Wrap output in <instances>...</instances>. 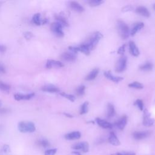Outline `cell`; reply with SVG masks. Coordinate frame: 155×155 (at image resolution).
<instances>
[{"label":"cell","instance_id":"6da1fadb","mask_svg":"<svg viewBox=\"0 0 155 155\" xmlns=\"http://www.w3.org/2000/svg\"><path fill=\"white\" fill-rule=\"evenodd\" d=\"M103 35L101 33L96 31L93 33L85 42L82 43L90 51L93 50L97 45L98 42L102 39Z\"/></svg>","mask_w":155,"mask_h":155},{"label":"cell","instance_id":"7a4b0ae2","mask_svg":"<svg viewBox=\"0 0 155 155\" xmlns=\"http://www.w3.org/2000/svg\"><path fill=\"white\" fill-rule=\"evenodd\" d=\"M18 130L21 133H33L36 130L34 123L30 121H21L18 123Z\"/></svg>","mask_w":155,"mask_h":155},{"label":"cell","instance_id":"3957f363","mask_svg":"<svg viewBox=\"0 0 155 155\" xmlns=\"http://www.w3.org/2000/svg\"><path fill=\"white\" fill-rule=\"evenodd\" d=\"M117 28L121 38L125 39L128 38L130 34L129 27L124 21L118 20L117 21Z\"/></svg>","mask_w":155,"mask_h":155},{"label":"cell","instance_id":"277c9868","mask_svg":"<svg viewBox=\"0 0 155 155\" xmlns=\"http://www.w3.org/2000/svg\"><path fill=\"white\" fill-rule=\"evenodd\" d=\"M127 59L126 56H121L116 62L115 65V71L118 73L124 71L127 68Z\"/></svg>","mask_w":155,"mask_h":155},{"label":"cell","instance_id":"5b68a950","mask_svg":"<svg viewBox=\"0 0 155 155\" xmlns=\"http://www.w3.org/2000/svg\"><path fill=\"white\" fill-rule=\"evenodd\" d=\"M63 26L59 22H55L51 24L50 29L54 33V34L58 37H63L64 35V31L62 30Z\"/></svg>","mask_w":155,"mask_h":155},{"label":"cell","instance_id":"8992f818","mask_svg":"<svg viewBox=\"0 0 155 155\" xmlns=\"http://www.w3.org/2000/svg\"><path fill=\"white\" fill-rule=\"evenodd\" d=\"M143 125L145 127H151L154 124V119L151 117V114L147 109H143Z\"/></svg>","mask_w":155,"mask_h":155},{"label":"cell","instance_id":"52a82bcc","mask_svg":"<svg viewBox=\"0 0 155 155\" xmlns=\"http://www.w3.org/2000/svg\"><path fill=\"white\" fill-rule=\"evenodd\" d=\"M72 148L77 150H81L84 153H87L89 151V145L87 142H81L72 145Z\"/></svg>","mask_w":155,"mask_h":155},{"label":"cell","instance_id":"ba28073f","mask_svg":"<svg viewBox=\"0 0 155 155\" xmlns=\"http://www.w3.org/2000/svg\"><path fill=\"white\" fill-rule=\"evenodd\" d=\"M45 67L48 69H50L52 68H61L64 67V64L59 61L48 59L47 61Z\"/></svg>","mask_w":155,"mask_h":155},{"label":"cell","instance_id":"9c48e42d","mask_svg":"<svg viewBox=\"0 0 155 155\" xmlns=\"http://www.w3.org/2000/svg\"><path fill=\"white\" fill-rule=\"evenodd\" d=\"M35 95V93H30L28 94H21V93H16L14 94V98L16 101H19L21 100H30L32 97H33Z\"/></svg>","mask_w":155,"mask_h":155},{"label":"cell","instance_id":"30bf717a","mask_svg":"<svg viewBox=\"0 0 155 155\" xmlns=\"http://www.w3.org/2000/svg\"><path fill=\"white\" fill-rule=\"evenodd\" d=\"M61 58L64 61H68V62H73L76 60V54H74L71 51L70 52H64L61 54Z\"/></svg>","mask_w":155,"mask_h":155},{"label":"cell","instance_id":"8fae6325","mask_svg":"<svg viewBox=\"0 0 155 155\" xmlns=\"http://www.w3.org/2000/svg\"><path fill=\"white\" fill-rule=\"evenodd\" d=\"M127 123V117L126 115H124L122 117H120V119L115 123V125L118 129L122 130L125 127Z\"/></svg>","mask_w":155,"mask_h":155},{"label":"cell","instance_id":"7c38bea8","mask_svg":"<svg viewBox=\"0 0 155 155\" xmlns=\"http://www.w3.org/2000/svg\"><path fill=\"white\" fill-rule=\"evenodd\" d=\"M32 21L36 25H40L42 24H44L47 22V20L46 19L42 20L41 19V16L40 13H35L33 17H32Z\"/></svg>","mask_w":155,"mask_h":155},{"label":"cell","instance_id":"4fadbf2b","mask_svg":"<svg viewBox=\"0 0 155 155\" xmlns=\"http://www.w3.org/2000/svg\"><path fill=\"white\" fill-rule=\"evenodd\" d=\"M150 135V132L148 131H135L133 134V137L136 140H141L147 137Z\"/></svg>","mask_w":155,"mask_h":155},{"label":"cell","instance_id":"5bb4252c","mask_svg":"<svg viewBox=\"0 0 155 155\" xmlns=\"http://www.w3.org/2000/svg\"><path fill=\"white\" fill-rule=\"evenodd\" d=\"M96 123L97 124V125L103 128L110 129V128H113V125L111 123L107 122V120H103L101 118L97 117L96 119Z\"/></svg>","mask_w":155,"mask_h":155},{"label":"cell","instance_id":"9a60e30c","mask_svg":"<svg viewBox=\"0 0 155 155\" xmlns=\"http://www.w3.org/2000/svg\"><path fill=\"white\" fill-rule=\"evenodd\" d=\"M104 76L108 79L111 80V81L113 82H119L123 80V78L122 77H120V76H113L111 71H105L104 73Z\"/></svg>","mask_w":155,"mask_h":155},{"label":"cell","instance_id":"2e32d148","mask_svg":"<svg viewBox=\"0 0 155 155\" xmlns=\"http://www.w3.org/2000/svg\"><path fill=\"white\" fill-rule=\"evenodd\" d=\"M136 12L137 14L140 15V16H142L146 18H148L150 16V13L148 11V10L143 6H139L137 7L136 9Z\"/></svg>","mask_w":155,"mask_h":155},{"label":"cell","instance_id":"e0dca14e","mask_svg":"<svg viewBox=\"0 0 155 155\" xmlns=\"http://www.w3.org/2000/svg\"><path fill=\"white\" fill-rule=\"evenodd\" d=\"M129 50L131 54L134 56H137L140 53L138 48L133 41H130L129 42Z\"/></svg>","mask_w":155,"mask_h":155},{"label":"cell","instance_id":"ac0fdd59","mask_svg":"<svg viewBox=\"0 0 155 155\" xmlns=\"http://www.w3.org/2000/svg\"><path fill=\"white\" fill-rule=\"evenodd\" d=\"M108 142L110 144L114 146H118L120 144L119 140L114 132H111L108 137Z\"/></svg>","mask_w":155,"mask_h":155},{"label":"cell","instance_id":"d6986e66","mask_svg":"<svg viewBox=\"0 0 155 155\" xmlns=\"http://www.w3.org/2000/svg\"><path fill=\"white\" fill-rule=\"evenodd\" d=\"M81 134L79 131H73L69 133H67L65 135V138L67 140H76L78 139L81 137Z\"/></svg>","mask_w":155,"mask_h":155},{"label":"cell","instance_id":"ffe728a7","mask_svg":"<svg viewBox=\"0 0 155 155\" xmlns=\"http://www.w3.org/2000/svg\"><path fill=\"white\" fill-rule=\"evenodd\" d=\"M69 5L72 10H73L74 11H76L77 12L81 13L84 11V7L76 1H71L69 4Z\"/></svg>","mask_w":155,"mask_h":155},{"label":"cell","instance_id":"44dd1931","mask_svg":"<svg viewBox=\"0 0 155 155\" xmlns=\"http://www.w3.org/2000/svg\"><path fill=\"white\" fill-rule=\"evenodd\" d=\"M41 90L45 92L48 93H58L59 92V89L53 85H47L45 86H43L41 88Z\"/></svg>","mask_w":155,"mask_h":155},{"label":"cell","instance_id":"7402d4cb","mask_svg":"<svg viewBox=\"0 0 155 155\" xmlns=\"http://www.w3.org/2000/svg\"><path fill=\"white\" fill-rule=\"evenodd\" d=\"M54 18L57 20V22L60 23L62 26H68V22L64 16L62 15H55Z\"/></svg>","mask_w":155,"mask_h":155},{"label":"cell","instance_id":"603a6c76","mask_svg":"<svg viewBox=\"0 0 155 155\" xmlns=\"http://www.w3.org/2000/svg\"><path fill=\"white\" fill-rule=\"evenodd\" d=\"M143 27H144V24L143 22H137L135 24L130 31V35L131 36H134L136 33L139 31H140L142 28H143Z\"/></svg>","mask_w":155,"mask_h":155},{"label":"cell","instance_id":"cb8c5ba5","mask_svg":"<svg viewBox=\"0 0 155 155\" xmlns=\"http://www.w3.org/2000/svg\"><path fill=\"white\" fill-rule=\"evenodd\" d=\"M99 73V69L98 68H94L85 77V80L87 81H92L94 79Z\"/></svg>","mask_w":155,"mask_h":155},{"label":"cell","instance_id":"d4e9b609","mask_svg":"<svg viewBox=\"0 0 155 155\" xmlns=\"http://www.w3.org/2000/svg\"><path fill=\"white\" fill-rule=\"evenodd\" d=\"M116 114L115 108L113 104L108 103L107 105V116L108 118H111L114 116Z\"/></svg>","mask_w":155,"mask_h":155},{"label":"cell","instance_id":"484cf974","mask_svg":"<svg viewBox=\"0 0 155 155\" xmlns=\"http://www.w3.org/2000/svg\"><path fill=\"white\" fill-rule=\"evenodd\" d=\"M153 65L151 62H145L144 64L141 65L139 68L142 71H150L153 69Z\"/></svg>","mask_w":155,"mask_h":155},{"label":"cell","instance_id":"4316f807","mask_svg":"<svg viewBox=\"0 0 155 155\" xmlns=\"http://www.w3.org/2000/svg\"><path fill=\"white\" fill-rule=\"evenodd\" d=\"M37 144L38 145H39L40 147H42L43 148H47L48 147L50 146V142L49 141L44 138L42 139H40L39 140H38L37 141Z\"/></svg>","mask_w":155,"mask_h":155},{"label":"cell","instance_id":"83f0119b","mask_svg":"<svg viewBox=\"0 0 155 155\" xmlns=\"http://www.w3.org/2000/svg\"><path fill=\"white\" fill-rule=\"evenodd\" d=\"M10 90V86L2 81H0V90L4 93H8Z\"/></svg>","mask_w":155,"mask_h":155},{"label":"cell","instance_id":"f1b7e54d","mask_svg":"<svg viewBox=\"0 0 155 155\" xmlns=\"http://www.w3.org/2000/svg\"><path fill=\"white\" fill-rule=\"evenodd\" d=\"M76 48H77L78 52L81 51V52H82L85 54H87V55H88L90 53V51L82 44L81 45H80L79 46L76 47Z\"/></svg>","mask_w":155,"mask_h":155},{"label":"cell","instance_id":"f546056e","mask_svg":"<svg viewBox=\"0 0 155 155\" xmlns=\"http://www.w3.org/2000/svg\"><path fill=\"white\" fill-rule=\"evenodd\" d=\"M128 87L130 88H136V89H142L143 88V85L141 83L137 81H134L129 84Z\"/></svg>","mask_w":155,"mask_h":155},{"label":"cell","instance_id":"4dcf8cb0","mask_svg":"<svg viewBox=\"0 0 155 155\" xmlns=\"http://www.w3.org/2000/svg\"><path fill=\"white\" fill-rule=\"evenodd\" d=\"M104 2V1L102 0H89L87 1L88 5L91 7H96L100 5Z\"/></svg>","mask_w":155,"mask_h":155},{"label":"cell","instance_id":"1f68e13d","mask_svg":"<svg viewBox=\"0 0 155 155\" xmlns=\"http://www.w3.org/2000/svg\"><path fill=\"white\" fill-rule=\"evenodd\" d=\"M59 94H60V95L62 96V97H65V98L68 99L69 101H71V102H74V101H75V97H74V96H73V95H72V94H67V93H65V92H60Z\"/></svg>","mask_w":155,"mask_h":155},{"label":"cell","instance_id":"d6a6232c","mask_svg":"<svg viewBox=\"0 0 155 155\" xmlns=\"http://www.w3.org/2000/svg\"><path fill=\"white\" fill-rule=\"evenodd\" d=\"M88 102H85L81 105L80 114H85V113H87L88 112Z\"/></svg>","mask_w":155,"mask_h":155},{"label":"cell","instance_id":"836d02e7","mask_svg":"<svg viewBox=\"0 0 155 155\" xmlns=\"http://www.w3.org/2000/svg\"><path fill=\"white\" fill-rule=\"evenodd\" d=\"M85 87L84 85H81L78 87L76 89V94L78 96H81L84 94L85 93Z\"/></svg>","mask_w":155,"mask_h":155},{"label":"cell","instance_id":"e575fe53","mask_svg":"<svg viewBox=\"0 0 155 155\" xmlns=\"http://www.w3.org/2000/svg\"><path fill=\"white\" fill-rule=\"evenodd\" d=\"M134 105H136L140 111L143 110V103L141 99H137L134 102Z\"/></svg>","mask_w":155,"mask_h":155},{"label":"cell","instance_id":"d590c367","mask_svg":"<svg viewBox=\"0 0 155 155\" xmlns=\"http://www.w3.org/2000/svg\"><path fill=\"white\" fill-rule=\"evenodd\" d=\"M57 152L56 148H52V149H48L45 151L44 155H55V154Z\"/></svg>","mask_w":155,"mask_h":155},{"label":"cell","instance_id":"8d00e7d4","mask_svg":"<svg viewBox=\"0 0 155 155\" xmlns=\"http://www.w3.org/2000/svg\"><path fill=\"white\" fill-rule=\"evenodd\" d=\"M24 37L27 39V40H30L33 37V34L31 31H25L23 33Z\"/></svg>","mask_w":155,"mask_h":155},{"label":"cell","instance_id":"74e56055","mask_svg":"<svg viewBox=\"0 0 155 155\" xmlns=\"http://www.w3.org/2000/svg\"><path fill=\"white\" fill-rule=\"evenodd\" d=\"M125 50V44L121 45L117 50V53L120 54H123Z\"/></svg>","mask_w":155,"mask_h":155},{"label":"cell","instance_id":"f35d334b","mask_svg":"<svg viewBox=\"0 0 155 155\" xmlns=\"http://www.w3.org/2000/svg\"><path fill=\"white\" fill-rule=\"evenodd\" d=\"M2 151H3V152H4V153H7L10 152V149L9 145H7V144L4 145V146H3V147H2Z\"/></svg>","mask_w":155,"mask_h":155},{"label":"cell","instance_id":"ab89813d","mask_svg":"<svg viewBox=\"0 0 155 155\" xmlns=\"http://www.w3.org/2000/svg\"><path fill=\"white\" fill-rule=\"evenodd\" d=\"M133 7L131 6V5H127V6H125L122 8V12H128V11H131L133 10Z\"/></svg>","mask_w":155,"mask_h":155},{"label":"cell","instance_id":"60d3db41","mask_svg":"<svg viewBox=\"0 0 155 155\" xmlns=\"http://www.w3.org/2000/svg\"><path fill=\"white\" fill-rule=\"evenodd\" d=\"M6 70L5 66L0 63V73H5Z\"/></svg>","mask_w":155,"mask_h":155},{"label":"cell","instance_id":"b9f144b4","mask_svg":"<svg viewBox=\"0 0 155 155\" xmlns=\"http://www.w3.org/2000/svg\"><path fill=\"white\" fill-rule=\"evenodd\" d=\"M6 47L4 45L0 44V53H4L6 51Z\"/></svg>","mask_w":155,"mask_h":155},{"label":"cell","instance_id":"7bdbcfd3","mask_svg":"<svg viewBox=\"0 0 155 155\" xmlns=\"http://www.w3.org/2000/svg\"><path fill=\"white\" fill-rule=\"evenodd\" d=\"M116 155H136V154L134 153H117Z\"/></svg>","mask_w":155,"mask_h":155},{"label":"cell","instance_id":"ee69618b","mask_svg":"<svg viewBox=\"0 0 155 155\" xmlns=\"http://www.w3.org/2000/svg\"><path fill=\"white\" fill-rule=\"evenodd\" d=\"M8 111V110L4 108H0V114H4Z\"/></svg>","mask_w":155,"mask_h":155},{"label":"cell","instance_id":"f6af8a7d","mask_svg":"<svg viewBox=\"0 0 155 155\" xmlns=\"http://www.w3.org/2000/svg\"><path fill=\"white\" fill-rule=\"evenodd\" d=\"M64 114L65 116L68 117H73V116H72V115H71L70 114L67 113H64Z\"/></svg>","mask_w":155,"mask_h":155},{"label":"cell","instance_id":"bcb514c9","mask_svg":"<svg viewBox=\"0 0 155 155\" xmlns=\"http://www.w3.org/2000/svg\"><path fill=\"white\" fill-rule=\"evenodd\" d=\"M73 154H76V155H82L79 152H78V151H73V152H72Z\"/></svg>","mask_w":155,"mask_h":155},{"label":"cell","instance_id":"7dc6e473","mask_svg":"<svg viewBox=\"0 0 155 155\" xmlns=\"http://www.w3.org/2000/svg\"><path fill=\"white\" fill-rule=\"evenodd\" d=\"M2 101L0 100V108H1L2 107Z\"/></svg>","mask_w":155,"mask_h":155},{"label":"cell","instance_id":"c3c4849f","mask_svg":"<svg viewBox=\"0 0 155 155\" xmlns=\"http://www.w3.org/2000/svg\"><path fill=\"white\" fill-rule=\"evenodd\" d=\"M154 7V10H155V4L154 5V7Z\"/></svg>","mask_w":155,"mask_h":155},{"label":"cell","instance_id":"681fc988","mask_svg":"<svg viewBox=\"0 0 155 155\" xmlns=\"http://www.w3.org/2000/svg\"><path fill=\"white\" fill-rule=\"evenodd\" d=\"M111 155H113V154H111Z\"/></svg>","mask_w":155,"mask_h":155}]
</instances>
